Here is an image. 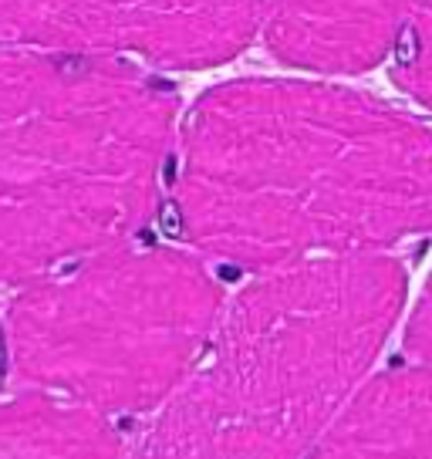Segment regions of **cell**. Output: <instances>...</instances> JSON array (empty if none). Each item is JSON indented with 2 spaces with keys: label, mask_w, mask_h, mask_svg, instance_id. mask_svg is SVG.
Listing matches in <instances>:
<instances>
[{
  "label": "cell",
  "mask_w": 432,
  "mask_h": 459,
  "mask_svg": "<svg viewBox=\"0 0 432 459\" xmlns=\"http://www.w3.org/2000/svg\"><path fill=\"white\" fill-rule=\"evenodd\" d=\"M416 0H264L260 30L277 61L317 74H361L402 41Z\"/></svg>",
  "instance_id": "obj_6"
},
{
  "label": "cell",
  "mask_w": 432,
  "mask_h": 459,
  "mask_svg": "<svg viewBox=\"0 0 432 459\" xmlns=\"http://www.w3.org/2000/svg\"><path fill=\"white\" fill-rule=\"evenodd\" d=\"M223 311L196 254L129 240L17 287L4 359L21 388L108 419L156 412L200 365Z\"/></svg>",
  "instance_id": "obj_4"
},
{
  "label": "cell",
  "mask_w": 432,
  "mask_h": 459,
  "mask_svg": "<svg viewBox=\"0 0 432 459\" xmlns=\"http://www.w3.org/2000/svg\"><path fill=\"white\" fill-rule=\"evenodd\" d=\"M304 459H432V372L402 365L361 378Z\"/></svg>",
  "instance_id": "obj_7"
},
{
  "label": "cell",
  "mask_w": 432,
  "mask_h": 459,
  "mask_svg": "<svg viewBox=\"0 0 432 459\" xmlns=\"http://www.w3.org/2000/svg\"><path fill=\"white\" fill-rule=\"evenodd\" d=\"M395 82L409 99L432 112V0H416L399 41Z\"/></svg>",
  "instance_id": "obj_9"
},
{
  "label": "cell",
  "mask_w": 432,
  "mask_h": 459,
  "mask_svg": "<svg viewBox=\"0 0 432 459\" xmlns=\"http://www.w3.org/2000/svg\"><path fill=\"white\" fill-rule=\"evenodd\" d=\"M0 459H125V439L95 409L17 388L0 395Z\"/></svg>",
  "instance_id": "obj_8"
},
{
  "label": "cell",
  "mask_w": 432,
  "mask_h": 459,
  "mask_svg": "<svg viewBox=\"0 0 432 459\" xmlns=\"http://www.w3.org/2000/svg\"><path fill=\"white\" fill-rule=\"evenodd\" d=\"M176 108L173 88L132 61L0 51V290L139 237Z\"/></svg>",
  "instance_id": "obj_3"
},
{
  "label": "cell",
  "mask_w": 432,
  "mask_h": 459,
  "mask_svg": "<svg viewBox=\"0 0 432 459\" xmlns=\"http://www.w3.org/2000/svg\"><path fill=\"white\" fill-rule=\"evenodd\" d=\"M405 301L389 254L260 273L125 459H304L361 385Z\"/></svg>",
  "instance_id": "obj_2"
},
{
  "label": "cell",
  "mask_w": 432,
  "mask_h": 459,
  "mask_svg": "<svg viewBox=\"0 0 432 459\" xmlns=\"http://www.w3.org/2000/svg\"><path fill=\"white\" fill-rule=\"evenodd\" d=\"M264 0H0V48L216 68L254 41Z\"/></svg>",
  "instance_id": "obj_5"
},
{
  "label": "cell",
  "mask_w": 432,
  "mask_h": 459,
  "mask_svg": "<svg viewBox=\"0 0 432 459\" xmlns=\"http://www.w3.org/2000/svg\"><path fill=\"white\" fill-rule=\"evenodd\" d=\"M405 355L412 359V365L432 372V277L422 287V298H419L416 311L409 317V328H405Z\"/></svg>",
  "instance_id": "obj_10"
},
{
  "label": "cell",
  "mask_w": 432,
  "mask_h": 459,
  "mask_svg": "<svg viewBox=\"0 0 432 459\" xmlns=\"http://www.w3.org/2000/svg\"><path fill=\"white\" fill-rule=\"evenodd\" d=\"M173 193L189 247L237 271L385 254L432 230V129L341 85L240 78L193 105Z\"/></svg>",
  "instance_id": "obj_1"
}]
</instances>
